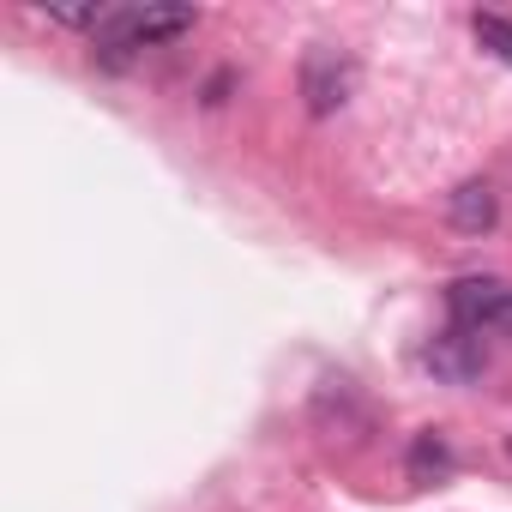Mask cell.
Returning <instances> with one entry per match:
<instances>
[{"label":"cell","mask_w":512,"mask_h":512,"mask_svg":"<svg viewBox=\"0 0 512 512\" xmlns=\"http://www.w3.org/2000/svg\"><path fill=\"white\" fill-rule=\"evenodd\" d=\"M476 43L512 67V19H500V13H476Z\"/></svg>","instance_id":"cell-7"},{"label":"cell","mask_w":512,"mask_h":512,"mask_svg":"<svg viewBox=\"0 0 512 512\" xmlns=\"http://www.w3.org/2000/svg\"><path fill=\"white\" fill-rule=\"evenodd\" d=\"M422 362H428V374L434 380H446V386H470L482 368H488V356H482V338L476 332H440L428 350H422Z\"/></svg>","instance_id":"cell-4"},{"label":"cell","mask_w":512,"mask_h":512,"mask_svg":"<svg viewBox=\"0 0 512 512\" xmlns=\"http://www.w3.org/2000/svg\"><path fill=\"white\" fill-rule=\"evenodd\" d=\"M446 308L464 332H506L512 338V284H500V278H458L446 290Z\"/></svg>","instance_id":"cell-3"},{"label":"cell","mask_w":512,"mask_h":512,"mask_svg":"<svg viewBox=\"0 0 512 512\" xmlns=\"http://www.w3.org/2000/svg\"><path fill=\"white\" fill-rule=\"evenodd\" d=\"M446 217H452L458 235H488V229L500 223V193H494L488 181H464V187L446 199Z\"/></svg>","instance_id":"cell-5"},{"label":"cell","mask_w":512,"mask_h":512,"mask_svg":"<svg viewBox=\"0 0 512 512\" xmlns=\"http://www.w3.org/2000/svg\"><path fill=\"white\" fill-rule=\"evenodd\" d=\"M37 19H49V25H67V31H103L109 25V7H31Z\"/></svg>","instance_id":"cell-6"},{"label":"cell","mask_w":512,"mask_h":512,"mask_svg":"<svg viewBox=\"0 0 512 512\" xmlns=\"http://www.w3.org/2000/svg\"><path fill=\"white\" fill-rule=\"evenodd\" d=\"M410 464H416V476H422L428 464H434V470H446V440H434V434H422V440H416V458H410Z\"/></svg>","instance_id":"cell-8"},{"label":"cell","mask_w":512,"mask_h":512,"mask_svg":"<svg viewBox=\"0 0 512 512\" xmlns=\"http://www.w3.org/2000/svg\"><path fill=\"white\" fill-rule=\"evenodd\" d=\"M350 91H356V61L338 55V49H326V43H314L302 55V103H308V115L314 121L338 115L350 103Z\"/></svg>","instance_id":"cell-2"},{"label":"cell","mask_w":512,"mask_h":512,"mask_svg":"<svg viewBox=\"0 0 512 512\" xmlns=\"http://www.w3.org/2000/svg\"><path fill=\"white\" fill-rule=\"evenodd\" d=\"M193 7H127V13H109V25L97 31V61L109 67V73H121L139 49H163V43H175V37H187L193 31Z\"/></svg>","instance_id":"cell-1"}]
</instances>
